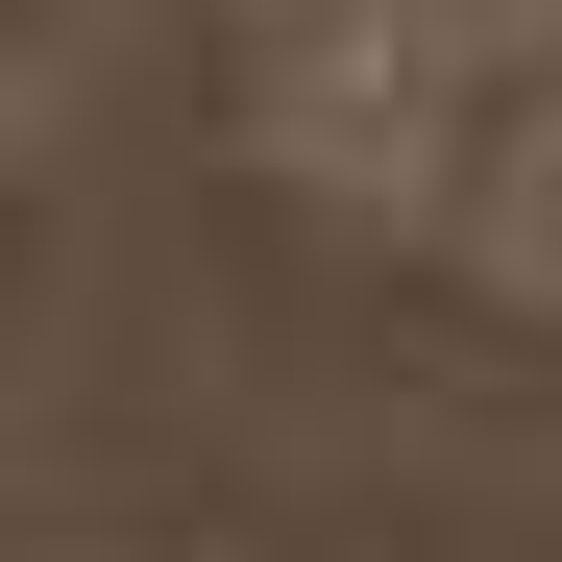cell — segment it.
<instances>
[{
  "instance_id": "7a4b0ae2",
  "label": "cell",
  "mask_w": 562,
  "mask_h": 562,
  "mask_svg": "<svg viewBox=\"0 0 562 562\" xmlns=\"http://www.w3.org/2000/svg\"><path fill=\"white\" fill-rule=\"evenodd\" d=\"M440 245L490 269L514 318H562V25H538V74L490 99V147H464V196H440Z\"/></svg>"
},
{
  "instance_id": "6da1fadb",
  "label": "cell",
  "mask_w": 562,
  "mask_h": 562,
  "mask_svg": "<svg viewBox=\"0 0 562 562\" xmlns=\"http://www.w3.org/2000/svg\"><path fill=\"white\" fill-rule=\"evenodd\" d=\"M514 74H538V0H221V123L318 221H440Z\"/></svg>"
}]
</instances>
